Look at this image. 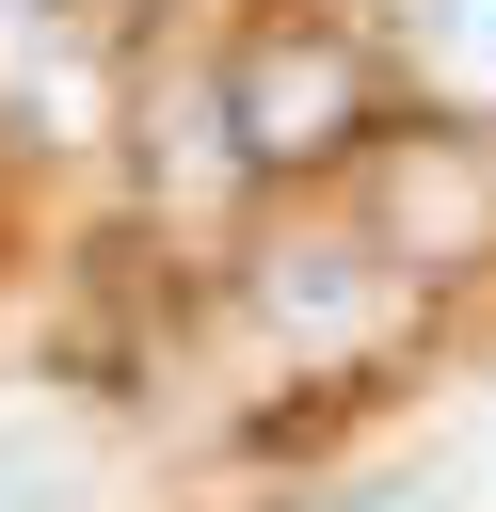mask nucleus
I'll list each match as a JSON object with an SVG mask.
<instances>
[{"mask_svg": "<svg viewBox=\"0 0 496 512\" xmlns=\"http://www.w3.org/2000/svg\"><path fill=\"white\" fill-rule=\"evenodd\" d=\"M352 128V64L336 48H256L240 64V144L256 160H304V144H336Z\"/></svg>", "mask_w": 496, "mask_h": 512, "instance_id": "1", "label": "nucleus"}, {"mask_svg": "<svg viewBox=\"0 0 496 512\" xmlns=\"http://www.w3.org/2000/svg\"><path fill=\"white\" fill-rule=\"evenodd\" d=\"M352 256H368V240H288V256L256 272L272 320H288V336H368V320H384V272H352Z\"/></svg>", "mask_w": 496, "mask_h": 512, "instance_id": "2", "label": "nucleus"}, {"mask_svg": "<svg viewBox=\"0 0 496 512\" xmlns=\"http://www.w3.org/2000/svg\"><path fill=\"white\" fill-rule=\"evenodd\" d=\"M400 48H416V80H432V96L496 112V0H400Z\"/></svg>", "mask_w": 496, "mask_h": 512, "instance_id": "3", "label": "nucleus"}]
</instances>
